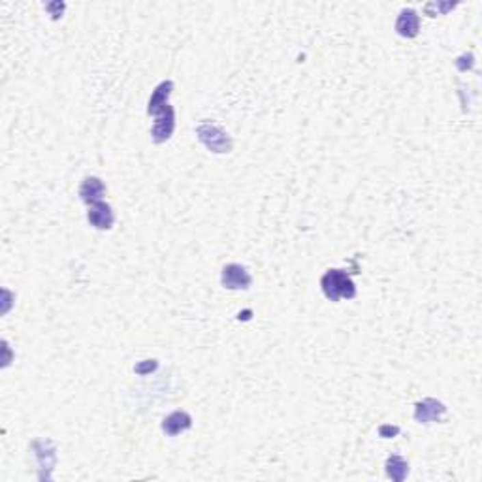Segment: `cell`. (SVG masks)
Instances as JSON below:
<instances>
[{
  "label": "cell",
  "instance_id": "6",
  "mask_svg": "<svg viewBox=\"0 0 482 482\" xmlns=\"http://www.w3.org/2000/svg\"><path fill=\"white\" fill-rule=\"evenodd\" d=\"M175 127V117H173V110L170 105H166L162 113H158L157 120H155V127H153V140L155 143L166 142L173 132Z\"/></svg>",
  "mask_w": 482,
  "mask_h": 482
},
{
  "label": "cell",
  "instance_id": "2",
  "mask_svg": "<svg viewBox=\"0 0 482 482\" xmlns=\"http://www.w3.org/2000/svg\"><path fill=\"white\" fill-rule=\"evenodd\" d=\"M196 134H198V140L213 153H228L232 149V140L228 132L211 120H202L196 127Z\"/></svg>",
  "mask_w": 482,
  "mask_h": 482
},
{
  "label": "cell",
  "instance_id": "11",
  "mask_svg": "<svg viewBox=\"0 0 482 482\" xmlns=\"http://www.w3.org/2000/svg\"><path fill=\"white\" fill-rule=\"evenodd\" d=\"M386 473L392 481L401 482L409 473V464L401 456H390L386 461Z\"/></svg>",
  "mask_w": 482,
  "mask_h": 482
},
{
  "label": "cell",
  "instance_id": "4",
  "mask_svg": "<svg viewBox=\"0 0 482 482\" xmlns=\"http://www.w3.org/2000/svg\"><path fill=\"white\" fill-rule=\"evenodd\" d=\"M444 413H446V407L441 401L429 398L420 401V403H416L414 418L420 422V424H431V422L439 420Z\"/></svg>",
  "mask_w": 482,
  "mask_h": 482
},
{
  "label": "cell",
  "instance_id": "9",
  "mask_svg": "<svg viewBox=\"0 0 482 482\" xmlns=\"http://www.w3.org/2000/svg\"><path fill=\"white\" fill-rule=\"evenodd\" d=\"M104 192H105L104 183L98 179V177H87V179L81 183V187H79V196H81V200L85 203H89V205H92V203H97V202H102Z\"/></svg>",
  "mask_w": 482,
  "mask_h": 482
},
{
  "label": "cell",
  "instance_id": "10",
  "mask_svg": "<svg viewBox=\"0 0 482 482\" xmlns=\"http://www.w3.org/2000/svg\"><path fill=\"white\" fill-rule=\"evenodd\" d=\"M172 89H173L172 81H162L160 85H158L157 89H155V92H153V97H151L149 100V107H147V112H149L151 115H158V113H162V110L168 105V97H170Z\"/></svg>",
  "mask_w": 482,
  "mask_h": 482
},
{
  "label": "cell",
  "instance_id": "7",
  "mask_svg": "<svg viewBox=\"0 0 482 482\" xmlns=\"http://www.w3.org/2000/svg\"><path fill=\"white\" fill-rule=\"evenodd\" d=\"M396 30H398L399 36L403 38L416 36L418 30H420V17H418V14L414 10H411V8L401 10L398 21H396Z\"/></svg>",
  "mask_w": 482,
  "mask_h": 482
},
{
  "label": "cell",
  "instance_id": "5",
  "mask_svg": "<svg viewBox=\"0 0 482 482\" xmlns=\"http://www.w3.org/2000/svg\"><path fill=\"white\" fill-rule=\"evenodd\" d=\"M87 218H89L90 225L98 228V230H110L113 226V220H115L112 207L105 202L92 203L89 207V213H87Z\"/></svg>",
  "mask_w": 482,
  "mask_h": 482
},
{
  "label": "cell",
  "instance_id": "12",
  "mask_svg": "<svg viewBox=\"0 0 482 482\" xmlns=\"http://www.w3.org/2000/svg\"><path fill=\"white\" fill-rule=\"evenodd\" d=\"M398 431H399V428H390V426H383V428H381V435L384 437L386 433H390V435H396Z\"/></svg>",
  "mask_w": 482,
  "mask_h": 482
},
{
  "label": "cell",
  "instance_id": "1",
  "mask_svg": "<svg viewBox=\"0 0 482 482\" xmlns=\"http://www.w3.org/2000/svg\"><path fill=\"white\" fill-rule=\"evenodd\" d=\"M320 285H322L326 298L331 301H338L341 298L353 300L356 296V286H354L353 279L343 270H328L324 273Z\"/></svg>",
  "mask_w": 482,
  "mask_h": 482
},
{
  "label": "cell",
  "instance_id": "3",
  "mask_svg": "<svg viewBox=\"0 0 482 482\" xmlns=\"http://www.w3.org/2000/svg\"><path fill=\"white\" fill-rule=\"evenodd\" d=\"M223 286L230 288V290H245L253 283V277L243 266L240 264H228L223 268Z\"/></svg>",
  "mask_w": 482,
  "mask_h": 482
},
{
  "label": "cell",
  "instance_id": "8",
  "mask_svg": "<svg viewBox=\"0 0 482 482\" xmlns=\"http://www.w3.org/2000/svg\"><path fill=\"white\" fill-rule=\"evenodd\" d=\"M192 426V418H190V414L185 413V411H175V413H172L170 416H166L164 422H162V429H164V433H168V435H179L181 431H185V429H188Z\"/></svg>",
  "mask_w": 482,
  "mask_h": 482
}]
</instances>
